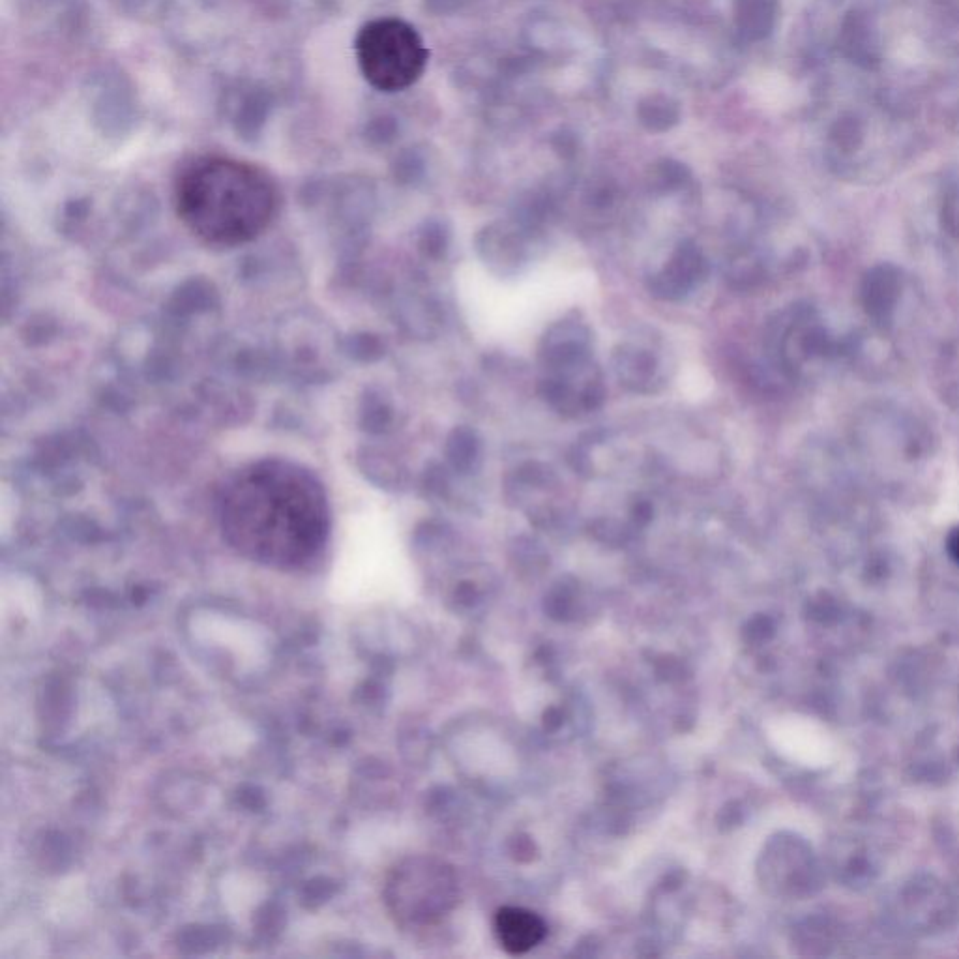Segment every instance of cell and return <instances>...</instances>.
I'll use <instances>...</instances> for the list:
<instances>
[{"label":"cell","instance_id":"22","mask_svg":"<svg viewBox=\"0 0 959 959\" xmlns=\"http://www.w3.org/2000/svg\"><path fill=\"white\" fill-rule=\"evenodd\" d=\"M946 546H948V551H950L952 559L959 564V527L958 529H954V531L950 532Z\"/></svg>","mask_w":959,"mask_h":959},{"label":"cell","instance_id":"18","mask_svg":"<svg viewBox=\"0 0 959 959\" xmlns=\"http://www.w3.org/2000/svg\"><path fill=\"white\" fill-rule=\"evenodd\" d=\"M568 461H570L572 469H574L577 474L585 476V478H589V476H592V473H594V467H592V461L591 458H589V448L583 446V444L574 446V450L570 452Z\"/></svg>","mask_w":959,"mask_h":959},{"label":"cell","instance_id":"21","mask_svg":"<svg viewBox=\"0 0 959 959\" xmlns=\"http://www.w3.org/2000/svg\"><path fill=\"white\" fill-rule=\"evenodd\" d=\"M426 246H428V251L431 255H441L444 251V246H446L443 233H441V231H433L431 235H428Z\"/></svg>","mask_w":959,"mask_h":959},{"label":"cell","instance_id":"19","mask_svg":"<svg viewBox=\"0 0 959 959\" xmlns=\"http://www.w3.org/2000/svg\"><path fill=\"white\" fill-rule=\"evenodd\" d=\"M630 516H632V521L635 525L639 527H647L650 521L654 519V506L649 499L645 497H637L632 506H630Z\"/></svg>","mask_w":959,"mask_h":959},{"label":"cell","instance_id":"17","mask_svg":"<svg viewBox=\"0 0 959 959\" xmlns=\"http://www.w3.org/2000/svg\"><path fill=\"white\" fill-rule=\"evenodd\" d=\"M579 398H581V405H583V411H585V413L600 411V409L604 407L605 398H607L602 377L598 375V377L587 379L585 384H583V388L579 390Z\"/></svg>","mask_w":959,"mask_h":959},{"label":"cell","instance_id":"10","mask_svg":"<svg viewBox=\"0 0 959 959\" xmlns=\"http://www.w3.org/2000/svg\"><path fill=\"white\" fill-rule=\"evenodd\" d=\"M538 396L546 401L547 405L555 407L564 416H577L585 413L579 392H576L566 377L553 375L546 377L538 384Z\"/></svg>","mask_w":959,"mask_h":959},{"label":"cell","instance_id":"16","mask_svg":"<svg viewBox=\"0 0 959 959\" xmlns=\"http://www.w3.org/2000/svg\"><path fill=\"white\" fill-rule=\"evenodd\" d=\"M589 532H591L592 538L602 542V544H607V546H620L626 542L628 538V529L615 521V519H607V517H600V519H594L591 525H589Z\"/></svg>","mask_w":959,"mask_h":959},{"label":"cell","instance_id":"3","mask_svg":"<svg viewBox=\"0 0 959 959\" xmlns=\"http://www.w3.org/2000/svg\"><path fill=\"white\" fill-rule=\"evenodd\" d=\"M356 59L371 87L399 92L422 77L429 51L413 25L398 17H383L369 21L358 32Z\"/></svg>","mask_w":959,"mask_h":959},{"label":"cell","instance_id":"9","mask_svg":"<svg viewBox=\"0 0 959 959\" xmlns=\"http://www.w3.org/2000/svg\"><path fill=\"white\" fill-rule=\"evenodd\" d=\"M611 364L619 383L632 392H649L658 375L656 355L634 343H622L615 347Z\"/></svg>","mask_w":959,"mask_h":959},{"label":"cell","instance_id":"5","mask_svg":"<svg viewBox=\"0 0 959 959\" xmlns=\"http://www.w3.org/2000/svg\"><path fill=\"white\" fill-rule=\"evenodd\" d=\"M709 272L710 265L705 253L697 248L694 240H682L667 265L650 274L647 287L650 295L658 300L679 302L707 280Z\"/></svg>","mask_w":959,"mask_h":959},{"label":"cell","instance_id":"7","mask_svg":"<svg viewBox=\"0 0 959 959\" xmlns=\"http://www.w3.org/2000/svg\"><path fill=\"white\" fill-rule=\"evenodd\" d=\"M527 235L517 223H493L476 237V251L493 272L512 276L527 261Z\"/></svg>","mask_w":959,"mask_h":959},{"label":"cell","instance_id":"12","mask_svg":"<svg viewBox=\"0 0 959 959\" xmlns=\"http://www.w3.org/2000/svg\"><path fill=\"white\" fill-rule=\"evenodd\" d=\"M639 117L652 132H664L679 120V107L667 96H650L639 107Z\"/></svg>","mask_w":959,"mask_h":959},{"label":"cell","instance_id":"2","mask_svg":"<svg viewBox=\"0 0 959 959\" xmlns=\"http://www.w3.org/2000/svg\"><path fill=\"white\" fill-rule=\"evenodd\" d=\"M173 201L193 237L214 248H235L261 237L272 225L281 195L274 178L259 165L207 154L178 171Z\"/></svg>","mask_w":959,"mask_h":959},{"label":"cell","instance_id":"1","mask_svg":"<svg viewBox=\"0 0 959 959\" xmlns=\"http://www.w3.org/2000/svg\"><path fill=\"white\" fill-rule=\"evenodd\" d=\"M216 514L225 542L240 557L281 572L311 564L330 536L325 486L287 459L240 467L220 489Z\"/></svg>","mask_w":959,"mask_h":959},{"label":"cell","instance_id":"4","mask_svg":"<svg viewBox=\"0 0 959 959\" xmlns=\"http://www.w3.org/2000/svg\"><path fill=\"white\" fill-rule=\"evenodd\" d=\"M454 898L452 873L433 858L399 862L384 883L388 913L403 926H422L443 915Z\"/></svg>","mask_w":959,"mask_h":959},{"label":"cell","instance_id":"20","mask_svg":"<svg viewBox=\"0 0 959 959\" xmlns=\"http://www.w3.org/2000/svg\"><path fill=\"white\" fill-rule=\"evenodd\" d=\"M514 845H516V851H514V853H516V858H519V860L529 862L532 856H534L532 855L534 843H532L531 838H521V836H519V838L514 840Z\"/></svg>","mask_w":959,"mask_h":959},{"label":"cell","instance_id":"6","mask_svg":"<svg viewBox=\"0 0 959 959\" xmlns=\"http://www.w3.org/2000/svg\"><path fill=\"white\" fill-rule=\"evenodd\" d=\"M591 343L589 326L577 321H559L547 328L540 341V362L555 375L568 377L587 366Z\"/></svg>","mask_w":959,"mask_h":959},{"label":"cell","instance_id":"8","mask_svg":"<svg viewBox=\"0 0 959 959\" xmlns=\"http://www.w3.org/2000/svg\"><path fill=\"white\" fill-rule=\"evenodd\" d=\"M495 933L508 954L519 956L546 939L547 926L540 916L527 909L504 907L495 916Z\"/></svg>","mask_w":959,"mask_h":959},{"label":"cell","instance_id":"14","mask_svg":"<svg viewBox=\"0 0 959 959\" xmlns=\"http://www.w3.org/2000/svg\"><path fill=\"white\" fill-rule=\"evenodd\" d=\"M517 486L525 489H547L557 482V476L553 473L551 467H547L540 461H527L517 467L516 474Z\"/></svg>","mask_w":959,"mask_h":959},{"label":"cell","instance_id":"15","mask_svg":"<svg viewBox=\"0 0 959 959\" xmlns=\"http://www.w3.org/2000/svg\"><path fill=\"white\" fill-rule=\"evenodd\" d=\"M759 278H761V266L746 253L737 255L727 270V281L731 283V287L740 291L750 289Z\"/></svg>","mask_w":959,"mask_h":959},{"label":"cell","instance_id":"11","mask_svg":"<svg viewBox=\"0 0 959 959\" xmlns=\"http://www.w3.org/2000/svg\"><path fill=\"white\" fill-rule=\"evenodd\" d=\"M446 452H448V459H450L452 467L458 473H471L476 459L480 456V439H478L476 431L467 428V426L454 429L452 435L448 437Z\"/></svg>","mask_w":959,"mask_h":959},{"label":"cell","instance_id":"13","mask_svg":"<svg viewBox=\"0 0 959 959\" xmlns=\"http://www.w3.org/2000/svg\"><path fill=\"white\" fill-rule=\"evenodd\" d=\"M688 178L690 171L682 163H658L650 173V188L658 193L675 192L688 182Z\"/></svg>","mask_w":959,"mask_h":959}]
</instances>
